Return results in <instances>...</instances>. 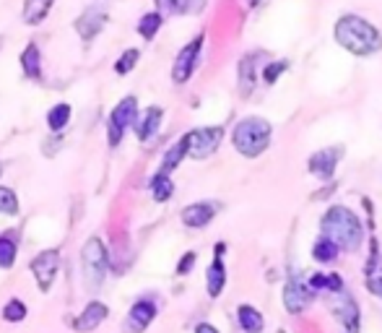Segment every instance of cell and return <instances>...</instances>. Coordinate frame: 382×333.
Returning a JSON list of instances; mask_svg holds the SVG:
<instances>
[{
  "label": "cell",
  "instance_id": "cell-1",
  "mask_svg": "<svg viewBox=\"0 0 382 333\" xmlns=\"http://www.w3.org/2000/svg\"><path fill=\"white\" fill-rule=\"evenodd\" d=\"M336 42L344 50H348L351 55L356 57H367V55H374L377 50L382 47V34L377 31L372 21L362 19L356 13H346L341 19L336 21Z\"/></svg>",
  "mask_w": 382,
  "mask_h": 333
},
{
  "label": "cell",
  "instance_id": "cell-2",
  "mask_svg": "<svg viewBox=\"0 0 382 333\" xmlns=\"http://www.w3.org/2000/svg\"><path fill=\"white\" fill-rule=\"evenodd\" d=\"M320 229H323L320 237L330 240L338 250H346V253L359 250L364 242L362 222H359V216H356L351 208H346V206H330L325 211V216H323V222H320Z\"/></svg>",
  "mask_w": 382,
  "mask_h": 333
},
{
  "label": "cell",
  "instance_id": "cell-3",
  "mask_svg": "<svg viewBox=\"0 0 382 333\" xmlns=\"http://www.w3.org/2000/svg\"><path fill=\"white\" fill-rule=\"evenodd\" d=\"M271 136H273L271 122L265 120V118L250 115V118H242V120L234 125V130H232V143H234V148L242 157L255 159L271 146Z\"/></svg>",
  "mask_w": 382,
  "mask_h": 333
},
{
  "label": "cell",
  "instance_id": "cell-4",
  "mask_svg": "<svg viewBox=\"0 0 382 333\" xmlns=\"http://www.w3.org/2000/svg\"><path fill=\"white\" fill-rule=\"evenodd\" d=\"M138 118V99L136 97H122L107 118V141L109 146H120V141L125 136L127 128H133V122Z\"/></svg>",
  "mask_w": 382,
  "mask_h": 333
},
{
  "label": "cell",
  "instance_id": "cell-5",
  "mask_svg": "<svg viewBox=\"0 0 382 333\" xmlns=\"http://www.w3.org/2000/svg\"><path fill=\"white\" fill-rule=\"evenodd\" d=\"M81 260H83V274L89 276L91 287H99V281L104 278L109 269V255L107 248L99 237H89L81 248Z\"/></svg>",
  "mask_w": 382,
  "mask_h": 333
},
{
  "label": "cell",
  "instance_id": "cell-6",
  "mask_svg": "<svg viewBox=\"0 0 382 333\" xmlns=\"http://www.w3.org/2000/svg\"><path fill=\"white\" fill-rule=\"evenodd\" d=\"M224 139V128L221 125H211V128H195L190 133H185L188 141V157L192 159H208Z\"/></svg>",
  "mask_w": 382,
  "mask_h": 333
},
{
  "label": "cell",
  "instance_id": "cell-7",
  "mask_svg": "<svg viewBox=\"0 0 382 333\" xmlns=\"http://www.w3.org/2000/svg\"><path fill=\"white\" fill-rule=\"evenodd\" d=\"M203 42H206V34H198L192 37L188 45L182 47L177 57H174V65H172V81L174 83H188L190 76L195 73V65L200 60V50H203Z\"/></svg>",
  "mask_w": 382,
  "mask_h": 333
},
{
  "label": "cell",
  "instance_id": "cell-8",
  "mask_svg": "<svg viewBox=\"0 0 382 333\" xmlns=\"http://www.w3.org/2000/svg\"><path fill=\"white\" fill-rule=\"evenodd\" d=\"M29 269L34 274L39 292H50L55 284V276H57V269H60V253L57 250H42L39 255L31 258Z\"/></svg>",
  "mask_w": 382,
  "mask_h": 333
},
{
  "label": "cell",
  "instance_id": "cell-9",
  "mask_svg": "<svg viewBox=\"0 0 382 333\" xmlns=\"http://www.w3.org/2000/svg\"><path fill=\"white\" fill-rule=\"evenodd\" d=\"M330 313L336 318L338 323L344 325L346 333H359V320H362V315H359V305H356V299L348 292H338L336 299L330 302Z\"/></svg>",
  "mask_w": 382,
  "mask_h": 333
},
{
  "label": "cell",
  "instance_id": "cell-10",
  "mask_svg": "<svg viewBox=\"0 0 382 333\" xmlns=\"http://www.w3.org/2000/svg\"><path fill=\"white\" fill-rule=\"evenodd\" d=\"M315 299V292L307 287V281H302L299 276H291L283 287V307L291 315H299L309 307V302Z\"/></svg>",
  "mask_w": 382,
  "mask_h": 333
},
{
  "label": "cell",
  "instance_id": "cell-11",
  "mask_svg": "<svg viewBox=\"0 0 382 333\" xmlns=\"http://www.w3.org/2000/svg\"><path fill=\"white\" fill-rule=\"evenodd\" d=\"M341 157H344V148L341 146L320 148V151H315V154L309 157V162H307L309 172L315 177H320V180H330L333 172H336L338 162H341Z\"/></svg>",
  "mask_w": 382,
  "mask_h": 333
},
{
  "label": "cell",
  "instance_id": "cell-12",
  "mask_svg": "<svg viewBox=\"0 0 382 333\" xmlns=\"http://www.w3.org/2000/svg\"><path fill=\"white\" fill-rule=\"evenodd\" d=\"M156 313H159V307L154 299H136L125 318V333H143L154 323Z\"/></svg>",
  "mask_w": 382,
  "mask_h": 333
},
{
  "label": "cell",
  "instance_id": "cell-13",
  "mask_svg": "<svg viewBox=\"0 0 382 333\" xmlns=\"http://www.w3.org/2000/svg\"><path fill=\"white\" fill-rule=\"evenodd\" d=\"M109 21V13L101 6H91V8H86L76 19V31H78V37L83 39V42H91V39L99 34L101 29L107 27Z\"/></svg>",
  "mask_w": 382,
  "mask_h": 333
},
{
  "label": "cell",
  "instance_id": "cell-14",
  "mask_svg": "<svg viewBox=\"0 0 382 333\" xmlns=\"http://www.w3.org/2000/svg\"><path fill=\"white\" fill-rule=\"evenodd\" d=\"M107 318H109V307L104 302H99V299H94V302H89V305L83 307L78 318H73V331L76 333L97 331Z\"/></svg>",
  "mask_w": 382,
  "mask_h": 333
},
{
  "label": "cell",
  "instance_id": "cell-15",
  "mask_svg": "<svg viewBox=\"0 0 382 333\" xmlns=\"http://www.w3.org/2000/svg\"><path fill=\"white\" fill-rule=\"evenodd\" d=\"M218 206L211 204V201H198V204H190L185 206L180 213V219L185 227H190V229H203V227H208L211 219L216 216Z\"/></svg>",
  "mask_w": 382,
  "mask_h": 333
},
{
  "label": "cell",
  "instance_id": "cell-16",
  "mask_svg": "<svg viewBox=\"0 0 382 333\" xmlns=\"http://www.w3.org/2000/svg\"><path fill=\"white\" fill-rule=\"evenodd\" d=\"M162 118H164V110L162 107H148L143 115H138L133 128H136V136L138 141H148L156 136V130L162 125Z\"/></svg>",
  "mask_w": 382,
  "mask_h": 333
},
{
  "label": "cell",
  "instance_id": "cell-17",
  "mask_svg": "<svg viewBox=\"0 0 382 333\" xmlns=\"http://www.w3.org/2000/svg\"><path fill=\"white\" fill-rule=\"evenodd\" d=\"M18 63H21V71H24L27 78H31V81H39V78H42V52H39L36 42H29V45L21 50Z\"/></svg>",
  "mask_w": 382,
  "mask_h": 333
},
{
  "label": "cell",
  "instance_id": "cell-18",
  "mask_svg": "<svg viewBox=\"0 0 382 333\" xmlns=\"http://www.w3.org/2000/svg\"><path fill=\"white\" fill-rule=\"evenodd\" d=\"M224 287H227V266H224L221 258H213L208 271H206V292H208V297L216 299V297H221Z\"/></svg>",
  "mask_w": 382,
  "mask_h": 333
},
{
  "label": "cell",
  "instance_id": "cell-19",
  "mask_svg": "<svg viewBox=\"0 0 382 333\" xmlns=\"http://www.w3.org/2000/svg\"><path fill=\"white\" fill-rule=\"evenodd\" d=\"M55 0H24V8H21V19L29 27H36L50 16Z\"/></svg>",
  "mask_w": 382,
  "mask_h": 333
},
{
  "label": "cell",
  "instance_id": "cell-20",
  "mask_svg": "<svg viewBox=\"0 0 382 333\" xmlns=\"http://www.w3.org/2000/svg\"><path fill=\"white\" fill-rule=\"evenodd\" d=\"M236 320H239V328L245 333H260L265 325L263 313L253 305H239L236 307Z\"/></svg>",
  "mask_w": 382,
  "mask_h": 333
},
{
  "label": "cell",
  "instance_id": "cell-21",
  "mask_svg": "<svg viewBox=\"0 0 382 333\" xmlns=\"http://www.w3.org/2000/svg\"><path fill=\"white\" fill-rule=\"evenodd\" d=\"M185 157H188V141H185V136H182V139L177 141V143H172V146H169V151L164 154L162 166H159V175H167V177H169L174 172V169L180 166V162Z\"/></svg>",
  "mask_w": 382,
  "mask_h": 333
},
{
  "label": "cell",
  "instance_id": "cell-22",
  "mask_svg": "<svg viewBox=\"0 0 382 333\" xmlns=\"http://www.w3.org/2000/svg\"><path fill=\"white\" fill-rule=\"evenodd\" d=\"M255 60H257V55H245L242 60H239V92H242V97H247V94L255 89V81H257V76H255Z\"/></svg>",
  "mask_w": 382,
  "mask_h": 333
},
{
  "label": "cell",
  "instance_id": "cell-23",
  "mask_svg": "<svg viewBox=\"0 0 382 333\" xmlns=\"http://www.w3.org/2000/svg\"><path fill=\"white\" fill-rule=\"evenodd\" d=\"M71 104L68 102H57L52 107V110L47 112V128L52 130V133H60V130H65V125L71 122Z\"/></svg>",
  "mask_w": 382,
  "mask_h": 333
},
{
  "label": "cell",
  "instance_id": "cell-24",
  "mask_svg": "<svg viewBox=\"0 0 382 333\" xmlns=\"http://www.w3.org/2000/svg\"><path fill=\"white\" fill-rule=\"evenodd\" d=\"M172 193H174L172 177L159 175V172H156V175L151 177V195H154L156 204H164V201H169V198H172Z\"/></svg>",
  "mask_w": 382,
  "mask_h": 333
},
{
  "label": "cell",
  "instance_id": "cell-25",
  "mask_svg": "<svg viewBox=\"0 0 382 333\" xmlns=\"http://www.w3.org/2000/svg\"><path fill=\"white\" fill-rule=\"evenodd\" d=\"M164 24V16L159 13V10H151V13H143L141 16V21H138V34L143 39H154L156 31L162 29Z\"/></svg>",
  "mask_w": 382,
  "mask_h": 333
},
{
  "label": "cell",
  "instance_id": "cell-26",
  "mask_svg": "<svg viewBox=\"0 0 382 333\" xmlns=\"http://www.w3.org/2000/svg\"><path fill=\"white\" fill-rule=\"evenodd\" d=\"M27 315H29L27 302H21L16 297L3 305V320H6V323H21V320H27Z\"/></svg>",
  "mask_w": 382,
  "mask_h": 333
},
{
  "label": "cell",
  "instance_id": "cell-27",
  "mask_svg": "<svg viewBox=\"0 0 382 333\" xmlns=\"http://www.w3.org/2000/svg\"><path fill=\"white\" fill-rule=\"evenodd\" d=\"M338 253H341V250L330 240H325V237H320V240L312 245V258L318 260V263H333V260L338 258Z\"/></svg>",
  "mask_w": 382,
  "mask_h": 333
},
{
  "label": "cell",
  "instance_id": "cell-28",
  "mask_svg": "<svg viewBox=\"0 0 382 333\" xmlns=\"http://www.w3.org/2000/svg\"><path fill=\"white\" fill-rule=\"evenodd\" d=\"M16 255H18V248H16V242H13V237L3 234V237H0V269H13Z\"/></svg>",
  "mask_w": 382,
  "mask_h": 333
},
{
  "label": "cell",
  "instance_id": "cell-29",
  "mask_svg": "<svg viewBox=\"0 0 382 333\" xmlns=\"http://www.w3.org/2000/svg\"><path fill=\"white\" fill-rule=\"evenodd\" d=\"M162 16H180L190 10V0H154Z\"/></svg>",
  "mask_w": 382,
  "mask_h": 333
},
{
  "label": "cell",
  "instance_id": "cell-30",
  "mask_svg": "<svg viewBox=\"0 0 382 333\" xmlns=\"http://www.w3.org/2000/svg\"><path fill=\"white\" fill-rule=\"evenodd\" d=\"M138 60H141V52H138L136 47L125 50V52L118 57V63H115V73H118V76H127L138 65Z\"/></svg>",
  "mask_w": 382,
  "mask_h": 333
},
{
  "label": "cell",
  "instance_id": "cell-31",
  "mask_svg": "<svg viewBox=\"0 0 382 333\" xmlns=\"http://www.w3.org/2000/svg\"><path fill=\"white\" fill-rule=\"evenodd\" d=\"M0 213H8V216H16L18 213V198L10 187L0 185Z\"/></svg>",
  "mask_w": 382,
  "mask_h": 333
},
{
  "label": "cell",
  "instance_id": "cell-32",
  "mask_svg": "<svg viewBox=\"0 0 382 333\" xmlns=\"http://www.w3.org/2000/svg\"><path fill=\"white\" fill-rule=\"evenodd\" d=\"M364 274H367V287H369V292L382 297V263H374L372 269H367Z\"/></svg>",
  "mask_w": 382,
  "mask_h": 333
},
{
  "label": "cell",
  "instance_id": "cell-33",
  "mask_svg": "<svg viewBox=\"0 0 382 333\" xmlns=\"http://www.w3.org/2000/svg\"><path fill=\"white\" fill-rule=\"evenodd\" d=\"M289 68V60H273L263 68V81L265 83H276V78Z\"/></svg>",
  "mask_w": 382,
  "mask_h": 333
},
{
  "label": "cell",
  "instance_id": "cell-34",
  "mask_svg": "<svg viewBox=\"0 0 382 333\" xmlns=\"http://www.w3.org/2000/svg\"><path fill=\"white\" fill-rule=\"evenodd\" d=\"M195 260H198V255H195V253H185V255H182L180 258V263H177V276H188V274H190L192 271V266H195Z\"/></svg>",
  "mask_w": 382,
  "mask_h": 333
},
{
  "label": "cell",
  "instance_id": "cell-35",
  "mask_svg": "<svg viewBox=\"0 0 382 333\" xmlns=\"http://www.w3.org/2000/svg\"><path fill=\"white\" fill-rule=\"evenodd\" d=\"M325 292H333V295L344 292V278L338 274H325Z\"/></svg>",
  "mask_w": 382,
  "mask_h": 333
},
{
  "label": "cell",
  "instance_id": "cell-36",
  "mask_svg": "<svg viewBox=\"0 0 382 333\" xmlns=\"http://www.w3.org/2000/svg\"><path fill=\"white\" fill-rule=\"evenodd\" d=\"M195 333H221L216 328V325H211V323H198L195 325Z\"/></svg>",
  "mask_w": 382,
  "mask_h": 333
},
{
  "label": "cell",
  "instance_id": "cell-37",
  "mask_svg": "<svg viewBox=\"0 0 382 333\" xmlns=\"http://www.w3.org/2000/svg\"><path fill=\"white\" fill-rule=\"evenodd\" d=\"M0 175H3V162H0Z\"/></svg>",
  "mask_w": 382,
  "mask_h": 333
},
{
  "label": "cell",
  "instance_id": "cell-38",
  "mask_svg": "<svg viewBox=\"0 0 382 333\" xmlns=\"http://www.w3.org/2000/svg\"><path fill=\"white\" fill-rule=\"evenodd\" d=\"M0 47H3V37H0Z\"/></svg>",
  "mask_w": 382,
  "mask_h": 333
},
{
  "label": "cell",
  "instance_id": "cell-39",
  "mask_svg": "<svg viewBox=\"0 0 382 333\" xmlns=\"http://www.w3.org/2000/svg\"><path fill=\"white\" fill-rule=\"evenodd\" d=\"M276 333H286V331H276Z\"/></svg>",
  "mask_w": 382,
  "mask_h": 333
},
{
  "label": "cell",
  "instance_id": "cell-40",
  "mask_svg": "<svg viewBox=\"0 0 382 333\" xmlns=\"http://www.w3.org/2000/svg\"><path fill=\"white\" fill-rule=\"evenodd\" d=\"M253 3H260V0H253Z\"/></svg>",
  "mask_w": 382,
  "mask_h": 333
}]
</instances>
